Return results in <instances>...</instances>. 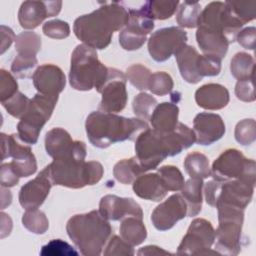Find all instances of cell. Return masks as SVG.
<instances>
[{
  "label": "cell",
  "mask_w": 256,
  "mask_h": 256,
  "mask_svg": "<svg viewBox=\"0 0 256 256\" xmlns=\"http://www.w3.org/2000/svg\"><path fill=\"white\" fill-rule=\"evenodd\" d=\"M195 142L194 131L181 122L173 131L166 133L148 128L136 138V158L146 172L156 169L165 158L180 154Z\"/></svg>",
  "instance_id": "1"
},
{
  "label": "cell",
  "mask_w": 256,
  "mask_h": 256,
  "mask_svg": "<svg viewBox=\"0 0 256 256\" xmlns=\"http://www.w3.org/2000/svg\"><path fill=\"white\" fill-rule=\"evenodd\" d=\"M129 13L118 2L104 3L89 14L79 16L73 25L76 37L93 49L106 48L115 31L124 28Z\"/></svg>",
  "instance_id": "2"
},
{
  "label": "cell",
  "mask_w": 256,
  "mask_h": 256,
  "mask_svg": "<svg viewBox=\"0 0 256 256\" xmlns=\"http://www.w3.org/2000/svg\"><path fill=\"white\" fill-rule=\"evenodd\" d=\"M86 145L74 141L62 156L46 166L53 185L79 189L98 183L103 176V166L97 161L85 162Z\"/></svg>",
  "instance_id": "3"
},
{
  "label": "cell",
  "mask_w": 256,
  "mask_h": 256,
  "mask_svg": "<svg viewBox=\"0 0 256 256\" xmlns=\"http://www.w3.org/2000/svg\"><path fill=\"white\" fill-rule=\"evenodd\" d=\"M146 121L139 118H125L114 113L93 111L86 118L85 129L90 143L98 148L125 140H136L138 135L148 129Z\"/></svg>",
  "instance_id": "4"
},
{
  "label": "cell",
  "mask_w": 256,
  "mask_h": 256,
  "mask_svg": "<svg viewBox=\"0 0 256 256\" xmlns=\"http://www.w3.org/2000/svg\"><path fill=\"white\" fill-rule=\"evenodd\" d=\"M66 231L81 254L98 256L109 240L112 228L99 211L92 210L72 216L66 224Z\"/></svg>",
  "instance_id": "5"
},
{
  "label": "cell",
  "mask_w": 256,
  "mask_h": 256,
  "mask_svg": "<svg viewBox=\"0 0 256 256\" xmlns=\"http://www.w3.org/2000/svg\"><path fill=\"white\" fill-rule=\"evenodd\" d=\"M108 68L102 64L95 49L79 44L71 55L69 82L79 91L98 90L106 80Z\"/></svg>",
  "instance_id": "6"
},
{
  "label": "cell",
  "mask_w": 256,
  "mask_h": 256,
  "mask_svg": "<svg viewBox=\"0 0 256 256\" xmlns=\"http://www.w3.org/2000/svg\"><path fill=\"white\" fill-rule=\"evenodd\" d=\"M216 208L219 224L215 231V252L229 256L238 255L241 251L244 209L228 204H219Z\"/></svg>",
  "instance_id": "7"
},
{
  "label": "cell",
  "mask_w": 256,
  "mask_h": 256,
  "mask_svg": "<svg viewBox=\"0 0 256 256\" xmlns=\"http://www.w3.org/2000/svg\"><path fill=\"white\" fill-rule=\"evenodd\" d=\"M58 96L37 93L30 99L29 107L17 124V136L26 144H36L45 123L50 119Z\"/></svg>",
  "instance_id": "8"
},
{
  "label": "cell",
  "mask_w": 256,
  "mask_h": 256,
  "mask_svg": "<svg viewBox=\"0 0 256 256\" xmlns=\"http://www.w3.org/2000/svg\"><path fill=\"white\" fill-rule=\"evenodd\" d=\"M211 176L216 181L242 180L255 185V161L237 149H227L213 162Z\"/></svg>",
  "instance_id": "9"
},
{
  "label": "cell",
  "mask_w": 256,
  "mask_h": 256,
  "mask_svg": "<svg viewBox=\"0 0 256 256\" xmlns=\"http://www.w3.org/2000/svg\"><path fill=\"white\" fill-rule=\"evenodd\" d=\"M254 186L242 180L223 182L211 180L204 187L205 200L212 207L219 204H228L245 209L252 200Z\"/></svg>",
  "instance_id": "10"
},
{
  "label": "cell",
  "mask_w": 256,
  "mask_h": 256,
  "mask_svg": "<svg viewBox=\"0 0 256 256\" xmlns=\"http://www.w3.org/2000/svg\"><path fill=\"white\" fill-rule=\"evenodd\" d=\"M244 24L235 16L226 2H211L201 11L198 26L224 35L229 44L234 42ZM197 26V27H198Z\"/></svg>",
  "instance_id": "11"
},
{
  "label": "cell",
  "mask_w": 256,
  "mask_h": 256,
  "mask_svg": "<svg viewBox=\"0 0 256 256\" xmlns=\"http://www.w3.org/2000/svg\"><path fill=\"white\" fill-rule=\"evenodd\" d=\"M187 33L179 27L161 28L155 31L148 40L150 56L157 62H164L175 55L187 41Z\"/></svg>",
  "instance_id": "12"
},
{
  "label": "cell",
  "mask_w": 256,
  "mask_h": 256,
  "mask_svg": "<svg viewBox=\"0 0 256 256\" xmlns=\"http://www.w3.org/2000/svg\"><path fill=\"white\" fill-rule=\"evenodd\" d=\"M215 241V230L212 224L203 218L194 219L181 243L178 246L177 254H208Z\"/></svg>",
  "instance_id": "13"
},
{
  "label": "cell",
  "mask_w": 256,
  "mask_h": 256,
  "mask_svg": "<svg viewBox=\"0 0 256 256\" xmlns=\"http://www.w3.org/2000/svg\"><path fill=\"white\" fill-rule=\"evenodd\" d=\"M126 81V75L122 71L116 68H108L106 80L97 90L102 95L99 104L100 110L114 113L120 112L125 108L128 99Z\"/></svg>",
  "instance_id": "14"
},
{
  "label": "cell",
  "mask_w": 256,
  "mask_h": 256,
  "mask_svg": "<svg viewBox=\"0 0 256 256\" xmlns=\"http://www.w3.org/2000/svg\"><path fill=\"white\" fill-rule=\"evenodd\" d=\"M127 25L119 34L121 47L128 51L141 48L147 40V35L154 28V20L141 9H129Z\"/></svg>",
  "instance_id": "15"
},
{
  "label": "cell",
  "mask_w": 256,
  "mask_h": 256,
  "mask_svg": "<svg viewBox=\"0 0 256 256\" xmlns=\"http://www.w3.org/2000/svg\"><path fill=\"white\" fill-rule=\"evenodd\" d=\"M186 216L187 205L182 195L173 194L154 209L151 221L157 230L166 231Z\"/></svg>",
  "instance_id": "16"
},
{
  "label": "cell",
  "mask_w": 256,
  "mask_h": 256,
  "mask_svg": "<svg viewBox=\"0 0 256 256\" xmlns=\"http://www.w3.org/2000/svg\"><path fill=\"white\" fill-rule=\"evenodd\" d=\"M61 7V1H25L18 12L19 23L24 29H34L44 19L56 16Z\"/></svg>",
  "instance_id": "17"
},
{
  "label": "cell",
  "mask_w": 256,
  "mask_h": 256,
  "mask_svg": "<svg viewBox=\"0 0 256 256\" xmlns=\"http://www.w3.org/2000/svg\"><path fill=\"white\" fill-rule=\"evenodd\" d=\"M53 183L46 167L32 180L24 184L19 191V203L27 209L40 207L46 200Z\"/></svg>",
  "instance_id": "18"
},
{
  "label": "cell",
  "mask_w": 256,
  "mask_h": 256,
  "mask_svg": "<svg viewBox=\"0 0 256 256\" xmlns=\"http://www.w3.org/2000/svg\"><path fill=\"white\" fill-rule=\"evenodd\" d=\"M99 212L105 219L112 221L122 220L128 216L143 219V211L134 199L110 194L101 198Z\"/></svg>",
  "instance_id": "19"
},
{
  "label": "cell",
  "mask_w": 256,
  "mask_h": 256,
  "mask_svg": "<svg viewBox=\"0 0 256 256\" xmlns=\"http://www.w3.org/2000/svg\"><path fill=\"white\" fill-rule=\"evenodd\" d=\"M33 84L38 93L58 96L65 88L66 77L56 65L44 64L39 66L32 76Z\"/></svg>",
  "instance_id": "20"
},
{
  "label": "cell",
  "mask_w": 256,
  "mask_h": 256,
  "mask_svg": "<svg viewBox=\"0 0 256 256\" xmlns=\"http://www.w3.org/2000/svg\"><path fill=\"white\" fill-rule=\"evenodd\" d=\"M193 131L199 145H210L223 137L225 124L220 115L202 112L193 120Z\"/></svg>",
  "instance_id": "21"
},
{
  "label": "cell",
  "mask_w": 256,
  "mask_h": 256,
  "mask_svg": "<svg viewBox=\"0 0 256 256\" xmlns=\"http://www.w3.org/2000/svg\"><path fill=\"white\" fill-rule=\"evenodd\" d=\"M195 101L203 109L219 110L229 103V92L221 84H205L196 90Z\"/></svg>",
  "instance_id": "22"
},
{
  "label": "cell",
  "mask_w": 256,
  "mask_h": 256,
  "mask_svg": "<svg viewBox=\"0 0 256 256\" xmlns=\"http://www.w3.org/2000/svg\"><path fill=\"white\" fill-rule=\"evenodd\" d=\"M133 191L138 197L155 202L161 201L168 192L158 173L140 175L133 182Z\"/></svg>",
  "instance_id": "23"
},
{
  "label": "cell",
  "mask_w": 256,
  "mask_h": 256,
  "mask_svg": "<svg viewBox=\"0 0 256 256\" xmlns=\"http://www.w3.org/2000/svg\"><path fill=\"white\" fill-rule=\"evenodd\" d=\"M196 40L204 54L217 56L221 59L225 57L229 42L227 38L221 33L209 30L202 26H198L196 31Z\"/></svg>",
  "instance_id": "24"
},
{
  "label": "cell",
  "mask_w": 256,
  "mask_h": 256,
  "mask_svg": "<svg viewBox=\"0 0 256 256\" xmlns=\"http://www.w3.org/2000/svg\"><path fill=\"white\" fill-rule=\"evenodd\" d=\"M178 114L179 108L176 103L163 102L157 104L149 120L154 130L162 133L171 132L178 124Z\"/></svg>",
  "instance_id": "25"
},
{
  "label": "cell",
  "mask_w": 256,
  "mask_h": 256,
  "mask_svg": "<svg viewBox=\"0 0 256 256\" xmlns=\"http://www.w3.org/2000/svg\"><path fill=\"white\" fill-rule=\"evenodd\" d=\"M198 56L199 53L197 50L193 46L187 44L175 54L181 76L186 82L191 84H196L202 80L197 69Z\"/></svg>",
  "instance_id": "26"
},
{
  "label": "cell",
  "mask_w": 256,
  "mask_h": 256,
  "mask_svg": "<svg viewBox=\"0 0 256 256\" xmlns=\"http://www.w3.org/2000/svg\"><path fill=\"white\" fill-rule=\"evenodd\" d=\"M202 188H203V179L190 178L184 183L181 189V195L187 205L188 217L196 216L201 211Z\"/></svg>",
  "instance_id": "27"
},
{
  "label": "cell",
  "mask_w": 256,
  "mask_h": 256,
  "mask_svg": "<svg viewBox=\"0 0 256 256\" xmlns=\"http://www.w3.org/2000/svg\"><path fill=\"white\" fill-rule=\"evenodd\" d=\"M73 142L70 134L66 130L62 128H53L46 133L45 149L47 154L55 159L67 152Z\"/></svg>",
  "instance_id": "28"
},
{
  "label": "cell",
  "mask_w": 256,
  "mask_h": 256,
  "mask_svg": "<svg viewBox=\"0 0 256 256\" xmlns=\"http://www.w3.org/2000/svg\"><path fill=\"white\" fill-rule=\"evenodd\" d=\"M120 235L131 246H137L144 242L147 237V231L142 219L128 216L121 220Z\"/></svg>",
  "instance_id": "29"
},
{
  "label": "cell",
  "mask_w": 256,
  "mask_h": 256,
  "mask_svg": "<svg viewBox=\"0 0 256 256\" xmlns=\"http://www.w3.org/2000/svg\"><path fill=\"white\" fill-rule=\"evenodd\" d=\"M143 173H145V171L136 156L118 161L113 168L114 177L122 184L133 183Z\"/></svg>",
  "instance_id": "30"
},
{
  "label": "cell",
  "mask_w": 256,
  "mask_h": 256,
  "mask_svg": "<svg viewBox=\"0 0 256 256\" xmlns=\"http://www.w3.org/2000/svg\"><path fill=\"white\" fill-rule=\"evenodd\" d=\"M184 168L191 178L204 179L211 176L209 160L200 152L189 153L184 160Z\"/></svg>",
  "instance_id": "31"
},
{
  "label": "cell",
  "mask_w": 256,
  "mask_h": 256,
  "mask_svg": "<svg viewBox=\"0 0 256 256\" xmlns=\"http://www.w3.org/2000/svg\"><path fill=\"white\" fill-rule=\"evenodd\" d=\"M254 58L246 52H238L231 59L230 71L237 80L254 77Z\"/></svg>",
  "instance_id": "32"
},
{
  "label": "cell",
  "mask_w": 256,
  "mask_h": 256,
  "mask_svg": "<svg viewBox=\"0 0 256 256\" xmlns=\"http://www.w3.org/2000/svg\"><path fill=\"white\" fill-rule=\"evenodd\" d=\"M179 1H162L152 0L147 1L141 7V10L145 12L151 19L165 20L170 18L176 11Z\"/></svg>",
  "instance_id": "33"
},
{
  "label": "cell",
  "mask_w": 256,
  "mask_h": 256,
  "mask_svg": "<svg viewBox=\"0 0 256 256\" xmlns=\"http://www.w3.org/2000/svg\"><path fill=\"white\" fill-rule=\"evenodd\" d=\"M201 6L197 1H184L176 14V21L181 27L195 28L198 26Z\"/></svg>",
  "instance_id": "34"
},
{
  "label": "cell",
  "mask_w": 256,
  "mask_h": 256,
  "mask_svg": "<svg viewBox=\"0 0 256 256\" xmlns=\"http://www.w3.org/2000/svg\"><path fill=\"white\" fill-rule=\"evenodd\" d=\"M15 48L17 54L36 56L41 49V37L32 31H25L15 38Z\"/></svg>",
  "instance_id": "35"
},
{
  "label": "cell",
  "mask_w": 256,
  "mask_h": 256,
  "mask_svg": "<svg viewBox=\"0 0 256 256\" xmlns=\"http://www.w3.org/2000/svg\"><path fill=\"white\" fill-rule=\"evenodd\" d=\"M23 226L34 234H43L49 228V221L41 210L27 209L22 216Z\"/></svg>",
  "instance_id": "36"
},
{
  "label": "cell",
  "mask_w": 256,
  "mask_h": 256,
  "mask_svg": "<svg viewBox=\"0 0 256 256\" xmlns=\"http://www.w3.org/2000/svg\"><path fill=\"white\" fill-rule=\"evenodd\" d=\"M158 174L167 191H179L182 189L185 183L181 171L176 166H162L158 169Z\"/></svg>",
  "instance_id": "37"
},
{
  "label": "cell",
  "mask_w": 256,
  "mask_h": 256,
  "mask_svg": "<svg viewBox=\"0 0 256 256\" xmlns=\"http://www.w3.org/2000/svg\"><path fill=\"white\" fill-rule=\"evenodd\" d=\"M157 100L148 93L142 92L135 96L132 107L134 114L141 120H149L154 108L157 106Z\"/></svg>",
  "instance_id": "38"
},
{
  "label": "cell",
  "mask_w": 256,
  "mask_h": 256,
  "mask_svg": "<svg viewBox=\"0 0 256 256\" xmlns=\"http://www.w3.org/2000/svg\"><path fill=\"white\" fill-rule=\"evenodd\" d=\"M173 86L174 83L172 77L164 71H158L151 74L148 82V89L158 96L167 95L172 91Z\"/></svg>",
  "instance_id": "39"
},
{
  "label": "cell",
  "mask_w": 256,
  "mask_h": 256,
  "mask_svg": "<svg viewBox=\"0 0 256 256\" xmlns=\"http://www.w3.org/2000/svg\"><path fill=\"white\" fill-rule=\"evenodd\" d=\"M37 63L36 56L17 54L11 64V71L18 78H28L33 76L32 72Z\"/></svg>",
  "instance_id": "40"
},
{
  "label": "cell",
  "mask_w": 256,
  "mask_h": 256,
  "mask_svg": "<svg viewBox=\"0 0 256 256\" xmlns=\"http://www.w3.org/2000/svg\"><path fill=\"white\" fill-rule=\"evenodd\" d=\"M29 103H30V99L20 91H17L12 97L1 102L2 106L6 109V111L10 115L20 119L24 116V114L28 110Z\"/></svg>",
  "instance_id": "41"
},
{
  "label": "cell",
  "mask_w": 256,
  "mask_h": 256,
  "mask_svg": "<svg viewBox=\"0 0 256 256\" xmlns=\"http://www.w3.org/2000/svg\"><path fill=\"white\" fill-rule=\"evenodd\" d=\"M235 139L241 145H250L256 139V123L254 119H243L237 123L234 132Z\"/></svg>",
  "instance_id": "42"
},
{
  "label": "cell",
  "mask_w": 256,
  "mask_h": 256,
  "mask_svg": "<svg viewBox=\"0 0 256 256\" xmlns=\"http://www.w3.org/2000/svg\"><path fill=\"white\" fill-rule=\"evenodd\" d=\"M150 70L142 64H134L127 69L126 78L138 90H147L150 79Z\"/></svg>",
  "instance_id": "43"
},
{
  "label": "cell",
  "mask_w": 256,
  "mask_h": 256,
  "mask_svg": "<svg viewBox=\"0 0 256 256\" xmlns=\"http://www.w3.org/2000/svg\"><path fill=\"white\" fill-rule=\"evenodd\" d=\"M221 58L212 55H200L197 60V69L199 75L203 78L205 76H216L221 71Z\"/></svg>",
  "instance_id": "44"
},
{
  "label": "cell",
  "mask_w": 256,
  "mask_h": 256,
  "mask_svg": "<svg viewBox=\"0 0 256 256\" xmlns=\"http://www.w3.org/2000/svg\"><path fill=\"white\" fill-rule=\"evenodd\" d=\"M232 12L243 23L246 24L256 16V1L249 2H232L227 1Z\"/></svg>",
  "instance_id": "45"
},
{
  "label": "cell",
  "mask_w": 256,
  "mask_h": 256,
  "mask_svg": "<svg viewBox=\"0 0 256 256\" xmlns=\"http://www.w3.org/2000/svg\"><path fill=\"white\" fill-rule=\"evenodd\" d=\"M41 255H59V256H76L78 252L67 242L61 239H53L44 245L40 251Z\"/></svg>",
  "instance_id": "46"
},
{
  "label": "cell",
  "mask_w": 256,
  "mask_h": 256,
  "mask_svg": "<svg viewBox=\"0 0 256 256\" xmlns=\"http://www.w3.org/2000/svg\"><path fill=\"white\" fill-rule=\"evenodd\" d=\"M42 30L46 36L52 39H64L70 35L69 24L59 19L45 22Z\"/></svg>",
  "instance_id": "47"
},
{
  "label": "cell",
  "mask_w": 256,
  "mask_h": 256,
  "mask_svg": "<svg viewBox=\"0 0 256 256\" xmlns=\"http://www.w3.org/2000/svg\"><path fill=\"white\" fill-rule=\"evenodd\" d=\"M18 91V84L13 75L5 69L0 70V101L12 97Z\"/></svg>",
  "instance_id": "48"
},
{
  "label": "cell",
  "mask_w": 256,
  "mask_h": 256,
  "mask_svg": "<svg viewBox=\"0 0 256 256\" xmlns=\"http://www.w3.org/2000/svg\"><path fill=\"white\" fill-rule=\"evenodd\" d=\"M133 246L124 241L121 237L114 235L108 242L104 255H134Z\"/></svg>",
  "instance_id": "49"
},
{
  "label": "cell",
  "mask_w": 256,
  "mask_h": 256,
  "mask_svg": "<svg viewBox=\"0 0 256 256\" xmlns=\"http://www.w3.org/2000/svg\"><path fill=\"white\" fill-rule=\"evenodd\" d=\"M253 79L254 77L237 81L235 86V95L239 100L244 102H253L255 100Z\"/></svg>",
  "instance_id": "50"
},
{
  "label": "cell",
  "mask_w": 256,
  "mask_h": 256,
  "mask_svg": "<svg viewBox=\"0 0 256 256\" xmlns=\"http://www.w3.org/2000/svg\"><path fill=\"white\" fill-rule=\"evenodd\" d=\"M237 42L245 49L254 50L255 40H256V29L255 27H246L243 30L239 31L236 39Z\"/></svg>",
  "instance_id": "51"
},
{
  "label": "cell",
  "mask_w": 256,
  "mask_h": 256,
  "mask_svg": "<svg viewBox=\"0 0 256 256\" xmlns=\"http://www.w3.org/2000/svg\"><path fill=\"white\" fill-rule=\"evenodd\" d=\"M0 183L2 187H13L19 182V176L16 174L14 169L12 168L10 162L3 163L0 170Z\"/></svg>",
  "instance_id": "52"
},
{
  "label": "cell",
  "mask_w": 256,
  "mask_h": 256,
  "mask_svg": "<svg viewBox=\"0 0 256 256\" xmlns=\"http://www.w3.org/2000/svg\"><path fill=\"white\" fill-rule=\"evenodd\" d=\"M15 35L11 28L4 25L1 26V54H3L7 49H9L13 40H15Z\"/></svg>",
  "instance_id": "53"
},
{
  "label": "cell",
  "mask_w": 256,
  "mask_h": 256,
  "mask_svg": "<svg viewBox=\"0 0 256 256\" xmlns=\"http://www.w3.org/2000/svg\"><path fill=\"white\" fill-rule=\"evenodd\" d=\"M138 255H160V254H171L170 252L155 246V245H148L145 247H142L138 252Z\"/></svg>",
  "instance_id": "54"
},
{
  "label": "cell",
  "mask_w": 256,
  "mask_h": 256,
  "mask_svg": "<svg viewBox=\"0 0 256 256\" xmlns=\"http://www.w3.org/2000/svg\"><path fill=\"white\" fill-rule=\"evenodd\" d=\"M12 229V221L9 215L4 212L1 213V238L6 237L10 234Z\"/></svg>",
  "instance_id": "55"
}]
</instances>
